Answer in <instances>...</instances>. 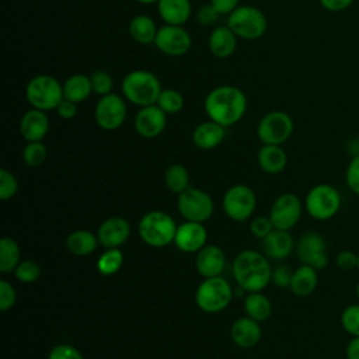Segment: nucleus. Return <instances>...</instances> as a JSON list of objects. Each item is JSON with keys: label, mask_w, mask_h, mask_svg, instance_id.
<instances>
[{"label": "nucleus", "mask_w": 359, "mask_h": 359, "mask_svg": "<svg viewBox=\"0 0 359 359\" xmlns=\"http://www.w3.org/2000/svg\"><path fill=\"white\" fill-rule=\"evenodd\" d=\"M203 107L210 121L229 128L245 115L247 95L236 86H219L208 93Z\"/></svg>", "instance_id": "nucleus-1"}, {"label": "nucleus", "mask_w": 359, "mask_h": 359, "mask_svg": "<svg viewBox=\"0 0 359 359\" xmlns=\"http://www.w3.org/2000/svg\"><path fill=\"white\" fill-rule=\"evenodd\" d=\"M233 276L245 292H261L272 279V268L268 257L255 250L238 252L233 261Z\"/></svg>", "instance_id": "nucleus-2"}, {"label": "nucleus", "mask_w": 359, "mask_h": 359, "mask_svg": "<svg viewBox=\"0 0 359 359\" xmlns=\"http://www.w3.org/2000/svg\"><path fill=\"white\" fill-rule=\"evenodd\" d=\"M123 98L137 107L153 105L157 102L163 90L158 77L149 70H132L129 72L121 84Z\"/></svg>", "instance_id": "nucleus-3"}, {"label": "nucleus", "mask_w": 359, "mask_h": 359, "mask_svg": "<svg viewBox=\"0 0 359 359\" xmlns=\"http://www.w3.org/2000/svg\"><path fill=\"white\" fill-rule=\"evenodd\" d=\"M175 220L163 210H151L142 216L137 233L142 241L150 247L161 248L174 243L177 231Z\"/></svg>", "instance_id": "nucleus-4"}, {"label": "nucleus", "mask_w": 359, "mask_h": 359, "mask_svg": "<svg viewBox=\"0 0 359 359\" xmlns=\"http://www.w3.org/2000/svg\"><path fill=\"white\" fill-rule=\"evenodd\" d=\"M25 98L31 108L41 111L56 109L63 97V84L50 74L34 76L25 87Z\"/></svg>", "instance_id": "nucleus-5"}, {"label": "nucleus", "mask_w": 359, "mask_h": 359, "mask_svg": "<svg viewBox=\"0 0 359 359\" xmlns=\"http://www.w3.org/2000/svg\"><path fill=\"white\" fill-rule=\"evenodd\" d=\"M233 293L230 283L223 276L203 278L196 287L195 303L205 313H220L230 304Z\"/></svg>", "instance_id": "nucleus-6"}, {"label": "nucleus", "mask_w": 359, "mask_h": 359, "mask_svg": "<svg viewBox=\"0 0 359 359\" xmlns=\"http://www.w3.org/2000/svg\"><path fill=\"white\" fill-rule=\"evenodd\" d=\"M227 27L237 35V38L254 41L265 34L268 21L258 7L238 6L227 15Z\"/></svg>", "instance_id": "nucleus-7"}, {"label": "nucleus", "mask_w": 359, "mask_h": 359, "mask_svg": "<svg viewBox=\"0 0 359 359\" xmlns=\"http://www.w3.org/2000/svg\"><path fill=\"white\" fill-rule=\"evenodd\" d=\"M342 198L338 189L330 184H317L306 195L307 213L320 222L332 219L341 209Z\"/></svg>", "instance_id": "nucleus-8"}, {"label": "nucleus", "mask_w": 359, "mask_h": 359, "mask_svg": "<svg viewBox=\"0 0 359 359\" xmlns=\"http://www.w3.org/2000/svg\"><path fill=\"white\" fill-rule=\"evenodd\" d=\"M177 208L185 220L199 223L209 220L215 210L212 196L208 192L192 187L178 195Z\"/></svg>", "instance_id": "nucleus-9"}, {"label": "nucleus", "mask_w": 359, "mask_h": 359, "mask_svg": "<svg viewBox=\"0 0 359 359\" xmlns=\"http://www.w3.org/2000/svg\"><path fill=\"white\" fill-rule=\"evenodd\" d=\"M294 123L289 114L271 111L265 114L257 126V136L264 144H283L293 133Z\"/></svg>", "instance_id": "nucleus-10"}, {"label": "nucleus", "mask_w": 359, "mask_h": 359, "mask_svg": "<svg viewBox=\"0 0 359 359\" xmlns=\"http://www.w3.org/2000/svg\"><path fill=\"white\" fill-rule=\"evenodd\" d=\"M222 205L229 219L234 222H245L255 210L257 198L250 187L236 184L226 191Z\"/></svg>", "instance_id": "nucleus-11"}, {"label": "nucleus", "mask_w": 359, "mask_h": 359, "mask_svg": "<svg viewBox=\"0 0 359 359\" xmlns=\"http://www.w3.org/2000/svg\"><path fill=\"white\" fill-rule=\"evenodd\" d=\"M94 119L104 130L119 129L126 119L125 98L115 93L100 97L94 108Z\"/></svg>", "instance_id": "nucleus-12"}, {"label": "nucleus", "mask_w": 359, "mask_h": 359, "mask_svg": "<svg viewBox=\"0 0 359 359\" xmlns=\"http://www.w3.org/2000/svg\"><path fill=\"white\" fill-rule=\"evenodd\" d=\"M302 210L303 205L296 194L285 192L279 195L273 201L269 210V219L272 222L273 229L289 231L297 224L302 216Z\"/></svg>", "instance_id": "nucleus-13"}, {"label": "nucleus", "mask_w": 359, "mask_h": 359, "mask_svg": "<svg viewBox=\"0 0 359 359\" xmlns=\"http://www.w3.org/2000/svg\"><path fill=\"white\" fill-rule=\"evenodd\" d=\"M157 50L167 56H182L189 52L192 38L182 25L164 24L158 28L154 43Z\"/></svg>", "instance_id": "nucleus-14"}, {"label": "nucleus", "mask_w": 359, "mask_h": 359, "mask_svg": "<svg viewBox=\"0 0 359 359\" xmlns=\"http://www.w3.org/2000/svg\"><path fill=\"white\" fill-rule=\"evenodd\" d=\"M296 255L302 264L310 265L317 271L327 268L330 262L325 238L316 231H307L299 238Z\"/></svg>", "instance_id": "nucleus-15"}, {"label": "nucleus", "mask_w": 359, "mask_h": 359, "mask_svg": "<svg viewBox=\"0 0 359 359\" xmlns=\"http://www.w3.org/2000/svg\"><path fill=\"white\" fill-rule=\"evenodd\" d=\"M135 130L144 139H153L161 135L167 125V114L157 105L140 107L135 116Z\"/></svg>", "instance_id": "nucleus-16"}, {"label": "nucleus", "mask_w": 359, "mask_h": 359, "mask_svg": "<svg viewBox=\"0 0 359 359\" xmlns=\"http://www.w3.org/2000/svg\"><path fill=\"white\" fill-rule=\"evenodd\" d=\"M208 231L203 223L185 220L177 227L174 244L182 252H198L206 245Z\"/></svg>", "instance_id": "nucleus-17"}, {"label": "nucleus", "mask_w": 359, "mask_h": 359, "mask_svg": "<svg viewBox=\"0 0 359 359\" xmlns=\"http://www.w3.org/2000/svg\"><path fill=\"white\" fill-rule=\"evenodd\" d=\"M130 236V224L122 216H111L105 219L98 230L97 237L104 248H119Z\"/></svg>", "instance_id": "nucleus-18"}, {"label": "nucleus", "mask_w": 359, "mask_h": 359, "mask_svg": "<svg viewBox=\"0 0 359 359\" xmlns=\"http://www.w3.org/2000/svg\"><path fill=\"white\" fill-rule=\"evenodd\" d=\"M262 337L261 325L257 320L245 316L237 318L230 328V338L234 345L248 349L258 345Z\"/></svg>", "instance_id": "nucleus-19"}, {"label": "nucleus", "mask_w": 359, "mask_h": 359, "mask_svg": "<svg viewBox=\"0 0 359 359\" xmlns=\"http://www.w3.org/2000/svg\"><path fill=\"white\" fill-rule=\"evenodd\" d=\"M49 132V118L45 111L31 108L21 116L20 133L27 142H42Z\"/></svg>", "instance_id": "nucleus-20"}, {"label": "nucleus", "mask_w": 359, "mask_h": 359, "mask_svg": "<svg viewBox=\"0 0 359 359\" xmlns=\"http://www.w3.org/2000/svg\"><path fill=\"white\" fill-rule=\"evenodd\" d=\"M226 265V257L220 247L205 245L196 252L195 266L202 278L220 276Z\"/></svg>", "instance_id": "nucleus-21"}, {"label": "nucleus", "mask_w": 359, "mask_h": 359, "mask_svg": "<svg viewBox=\"0 0 359 359\" xmlns=\"http://www.w3.org/2000/svg\"><path fill=\"white\" fill-rule=\"evenodd\" d=\"M208 46L217 59L230 57L237 48V35L227 25H217L208 38Z\"/></svg>", "instance_id": "nucleus-22"}, {"label": "nucleus", "mask_w": 359, "mask_h": 359, "mask_svg": "<svg viewBox=\"0 0 359 359\" xmlns=\"http://www.w3.org/2000/svg\"><path fill=\"white\" fill-rule=\"evenodd\" d=\"M293 237L286 230L273 229L262 238V251L271 259H285L293 250Z\"/></svg>", "instance_id": "nucleus-23"}, {"label": "nucleus", "mask_w": 359, "mask_h": 359, "mask_svg": "<svg viewBox=\"0 0 359 359\" xmlns=\"http://www.w3.org/2000/svg\"><path fill=\"white\" fill-rule=\"evenodd\" d=\"M226 136V128L215 121H205L195 126L192 132L194 144L202 150H212L217 147Z\"/></svg>", "instance_id": "nucleus-24"}, {"label": "nucleus", "mask_w": 359, "mask_h": 359, "mask_svg": "<svg viewBox=\"0 0 359 359\" xmlns=\"http://www.w3.org/2000/svg\"><path fill=\"white\" fill-rule=\"evenodd\" d=\"M157 10L165 24L184 25L192 13L191 0H158Z\"/></svg>", "instance_id": "nucleus-25"}, {"label": "nucleus", "mask_w": 359, "mask_h": 359, "mask_svg": "<svg viewBox=\"0 0 359 359\" xmlns=\"http://www.w3.org/2000/svg\"><path fill=\"white\" fill-rule=\"evenodd\" d=\"M258 165L266 174H279L287 164L286 151L278 144H264L257 154Z\"/></svg>", "instance_id": "nucleus-26"}, {"label": "nucleus", "mask_w": 359, "mask_h": 359, "mask_svg": "<svg viewBox=\"0 0 359 359\" xmlns=\"http://www.w3.org/2000/svg\"><path fill=\"white\" fill-rule=\"evenodd\" d=\"M317 285H318L317 269L310 265L302 264L297 269L293 271L289 289L297 297H306L316 290Z\"/></svg>", "instance_id": "nucleus-27"}, {"label": "nucleus", "mask_w": 359, "mask_h": 359, "mask_svg": "<svg viewBox=\"0 0 359 359\" xmlns=\"http://www.w3.org/2000/svg\"><path fill=\"white\" fill-rule=\"evenodd\" d=\"M65 244L70 254H73L76 257H87V255H91L97 250L100 241H98L97 234H94L88 230H84V229H79V230L72 231L66 237Z\"/></svg>", "instance_id": "nucleus-28"}, {"label": "nucleus", "mask_w": 359, "mask_h": 359, "mask_svg": "<svg viewBox=\"0 0 359 359\" xmlns=\"http://www.w3.org/2000/svg\"><path fill=\"white\" fill-rule=\"evenodd\" d=\"M93 93L90 76L83 73H76L67 77L63 83V97L69 101L80 104L86 101Z\"/></svg>", "instance_id": "nucleus-29"}, {"label": "nucleus", "mask_w": 359, "mask_h": 359, "mask_svg": "<svg viewBox=\"0 0 359 359\" xmlns=\"http://www.w3.org/2000/svg\"><path fill=\"white\" fill-rule=\"evenodd\" d=\"M157 31H158V28L156 25V21L146 14L135 15L129 22L130 38L142 45L154 43Z\"/></svg>", "instance_id": "nucleus-30"}, {"label": "nucleus", "mask_w": 359, "mask_h": 359, "mask_svg": "<svg viewBox=\"0 0 359 359\" xmlns=\"http://www.w3.org/2000/svg\"><path fill=\"white\" fill-rule=\"evenodd\" d=\"M244 311L258 323L266 321L272 314L271 300L261 292H250L244 297Z\"/></svg>", "instance_id": "nucleus-31"}, {"label": "nucleus", "mask_w": 359, "mask_h": 359, "mask_svg": "<svg viewBox=\"0 0 359 359\" xmlns=\"http://www.w3.org/2000/svg\"><path fill=\"white\" fill-rule=\"evenodd\" d=\"M21 262V251L17 241L11 237H3L0 240V271L14 272Z\"/></svg>", "instance_id": "nucleus-32"}, {"label": "nucleus", "mask_w": 359, "mask_h": 359, "mask_svg": "<svg viewBox=\"0 0 359 359\" xmlns=\"http://www.w3.org/2000/svg\"><path fill=\"white\" fill-rule=\"evenodd\" d=\"M164 184L172 194H181L189 188V172L188 170L177 163L170 165L164 174Z\"/></svg>", "instance_id": "nucleus-33"}, {"label": "nucleus", "mask_w": 359, "mask_h": 359, "mask_svg": "<svg viewBox=\"0 0 359 359\" xmlns=\"http://www.w3.org/2000/svg\"><path fill=\"white\" fill-rule=\"evenodd\" d=\"M123 265V254L119 248H105L97 259V269L101 275H115Z\"/></svg>", "instance_id": "nucleus-34"}, {"label": "nucleus", "mask_w": 359, "mask_h": 359, "mask_svg": "<svg viewBox=\"0 0 359 359\" xmlns=\"http://www.w3.org/2000/svg\"><path fill=\"white\" fill-rule=\"evenodd\" d=\"M167 115H174L180 112L184 107V97L180 91L174 88H163L158 100L156 102Z\"/></svg>", "instance_id": "nucleus-35"}, {"label": "nucleus", "mask_w": 359, "mask_h": 359, "mask_svg": "<svg viewBox=\"0 0 359 359\" xmlns=\"http://www.w3.org/2000/svg\"><path fill=\"white\" fill-rule=\"evenodd\" d=\"M46 158V146L42 142H27L22 149V160L29 167L41 165Z\"/></svg>", "instance_id": "nucleus-36"}, {"label": "nucleus", "mask_w": 359, "mask_h": 359, "mask_svg": "<svg viewBox=\"0 0 359 359\" xmlns=\"http://www.w3.org/2000/svg\"><path fill=\"white\" fill-rule=\"evenodd\" d=\"M341 325L351 337H359V304H349L342 310Z\"/></svg>", "instance_id": "nucleus-37"}, {"label": "nucleus", "mask_w": 359, "mask_h": 359, "mask_svg": "<svg viewBox=\"0 0 359 359\" xmlns=\"http://www.w3.org/2000/svg\"><path fill=\"white\" fill-rule=\"evenodd\" d=\"M14 276L22 283H32L41 276V266L32 259H24L14 269Z\"/></svg>", "instance_id": "nucleus-38"}, {"label": "nucleus", "mask_w": 359, "mask_h": 359, "mask_svg": "<svg viewBox=\"0 0 359 359\" xmlns=\"http://www.w3.org/2000/svg\"><path fill=\"white\" fill-rule=\"evenodd\" d=\"M90 80H91L93 93H95L97 95L102 97V95H107V94L112 93L114 80H112V76L108 72L95 70V72L91 73Z\"/></svg>", "instance_id": "nucleus-39"}, {"label": "nucleus", "mask_w": 359, "mask_h": 359, "mask_svg": "<svg viewBox=\"0 0 359 359\" xmlns=\"http://www.w3.org/2000/svg\"><path fill=\"white\" fill-rule=\"evenodd\" d=\"M17 191H18V181L15 175L8 170L1 168L0 170V199L8 201L14 198Z\"/></svg>", "instance_id": "nucleus-40"}, {"label": "nucleus", "mask_w": 359, "mask_h": 359, "mask_svg": "<svg viewBox=\"0 0 359 359\" xmlns=\"http://www.w3.org/2000/svg\"><path fill=\"white\" fill-rule=\"evenodd\" d=\"M48 359H84V358L76 346L70 344H57L49 351Z\"/></svg>", "instance_id": "nucleus-41"}, {"label": "nucleus", "mask_w": 359, "mask_h": 359, "mask_svg": "<svg viewBox=\"0 0 359 359\" xmlns=\"http://www.w3.org/2000/svg\"><path fill=\"white\" fill-rule=\"evenodd\" d=\"M345 182L351 192L359 195V156L351 157L345 171Z\"/></svg>", "instance_id": "nucleus-42"}, {"label": "nucleus", "mask_w": 359, "mask_h": 359, "mask_svg": "<svg viewBox=\"0 0 359 359\" xmlns=\"http://www.w3.org/2000/svg\"><path fill=\"white\" fill-rule=\"evenodd\" d=\"M15 300H17L15 289L8 280L1 279L0 280V310L1 311L10 310L15 304Z\"/></svg>", "instance_id": "nucleus-43"}, {"label": "nucleus", "mask_w": 359, "mask_h": 359, "mask_svg": "<svg viewBox=\"0 0 359 359\" xmlns=\"http://www.w3.org/2000/svg\"><path fill=\"white\" fill-rule=\"evenodd\" d=\"M272 230H273V226L269 216H257L250 223V231L252 233V236L261 240L266 237Z\"/></svg>", "instance_id": "nucleus-44"}, {"label": "nucleus", "mask_w": 359, "mask_h": 359, "mask_svg": "<svg viewBox=\"0 0 359 359\" xmlns=\"http://www.w3.org/2000/svg\"><path fill=\"white\" fill-rule=\"evenodd\" d=\"M335 265L341 271L358 269V254L352 250H342L335 257Z\"/></svg>", "instance_id": "nucleus-45"}, {"label": "nucleus", "mask_w": 359, "mask_h": 359, "mask_svg": "<svg viewBox=\"0 0 359 359\" xmlns=\"http://www.w3.org/2000/svg\"><path fill=\"white\" fill-rule=\"evenodd\" d=\"M195 17H196V21L199 25L208 27V25L215 24L217 21V18L220 17V14L216 11V8L210 3H208L198 8Z\"/></svg>", "instance_id": "nucleus-46"}, {"label": "nucleus", "mask_w": 359, "mask_h": 359, "mask_svg": "<svg viewBox=\"0 0 359 359\" xmlns=\"http://www.w3.org/2000/svg\"><path fill=\"white\" fill-rule=\"evenodd\" d=\"M292 275H293V272L286 265H278L272 271L271 282L278 287H289L290 280H292Z\"/></svg>", "instance_id": "nucleus-47"}, {"label": "nucleus", "mask_w": 359, "mask_h": 359, "mask_svg": "<svg viewBox=\"0 0 359 359\" xmlns=\"http://www.w3.org/2000/svg\"><path fill=\"white\" fill-rule=\"evenodd\" d=\"M56 112L62 119H73L77 115V104L63 98L56 107Z\"/></svg>", "instance_id": "nucleus-48"}, {"label": "nucleus", "mask_w": 359, "mask_h": 359, "mask_svg": "<svg viewBox=\"0 0 359 359\" xmlns=\"http://www.w3.org/2000/svg\"><path fill=\"white\" fill-rule=\"evenodd\" d=\"M209 3L216 8L220 15H229L238 7L240 0H209Z\"/></svg>", "instance_id": "nucleus-49"}, {"label": "nucleus", "mask_w": 359, "mask_h": 359, "mask_svg": "<svg viewBox=\"0 0 359 359\" xmlns=\"http://www.w3.org/2000/svg\"><path fill=\"white\" fill-rule=\"evenodd\" d=\"M355 0H320L323 8L331 13H338L348 8Z\"/></svg>", "instance_id": "nucleus-50"}, {"label": "nucleus", "mask_w": 359, "mask_h": 359, "mask_svg": "<svg viewBox=\"0 0 359 359\" xmlns=\"http://www.w3.org/2000/svg\"><path fill=\"white\" fill-rule=\"evenodd\" d=\"M346 359H359V337H352L345 348Z\"/></svg>", "instance_id": "nucleus-51"}, {"label": "nucleus", "mask_w": 359, "mask_h": 359, "mask_svg": "<svg viewBox=\"0 0 359 359\" xmlns=\"http://www.w3.org/2000/svg\"><path fill=\"white\" fill-rule=\"evenodd\" d=\"M346 150L348 153L351 154V157H355V156H359V139L355 137V139H351L346 144Z\"/></svg>", "instance_id": "nucleus-52"}, {"label": "nucleus", "mask_w": 359, "mask_h": 359, "mask_svg": "<svg viewBox=\"0 0 359 359\" xmlns=\"http://www.w3.org/2000/svg\"><path fill=\"white\" fill-rule=\"evenodd\" d=\"M135 1H137V3H140V4H157V1L158 0H135Z\"/></svg>", "instance_id": "nucleus-53"}, {"label": "nucleus", "mask_w": 359, "mask_h": 359, "mask_svg": "<svg viewBox=\"0 0 359 359\" xmlns=\"http://www.w3.org/2000/svg\"><path fill=\"white\" fill-rule=\"evenodd\" d=\"M355 293H356V297L359 299V282H358L356 286H355Z\"/></svg>", "instance_id": "nucleus-54"}, {"label": "nucleus", "mask_w": 359, "mask_h": 359, "mask_svg": "<svg viewBox=\"0 0 359 359\" xmlns=\"http://www.w3.org/2000/svg\"><path fill=\"white\" fill-rule=\"evenodd\" d=\"M358 271H359V252H358Z\"/></svg>", "instance_id": "nucleus-55"}]
</instances>
